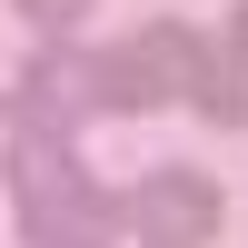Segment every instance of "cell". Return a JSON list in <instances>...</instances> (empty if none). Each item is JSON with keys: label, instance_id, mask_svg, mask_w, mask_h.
I'll list each match as a JSON object with an SVG mask.
<instances>
[{"label": "cell", "instance_id": "cell-1", "mask_svg": "<svg viewBox=\"0 0 248 248\" xmlns=\"http://www.w3.org/2000/svg\"><path fill=\"white\" fill-rule=\"evenodd\" d=\"M10 189H20V229H30V248H109L119 218H129L99 179H79V159H70L60 129H20Z\"/></svg>", "mask_w": 248, "mask_h": 248}, {"label": "cell", "instance_id": "cell-6", "mask_svg": "<svg viewBox=\"0 0 248 248\" xmlns=\"http://www.w3.org/2000/svg\"><path fill=\"white\" fill-rule=\"evenodd\" d=\"M229 40H238V60H248V0H238V20H229Z\"/></svg>", "mask_w": 248, "mask_h": 248}, {"label": "cell", "instance_id": "cell-7", "mask_svg": "<svg viewBox=\"0 0 248 248\" xmlns=\"http://www.w3.org/2000/svg\"><path fill=\"white\" fill-rule=\"evenodd\" d=\"M139 248H149V238H139Z\"/></svg>", "mask_w": 248, "mask_h": 248}, {"label": "cell", "instance_id": "cell-5", "mask_svg": "<svg viewBox=\"0 0 248 248\" xmlns=\"http://www.w3.org/2000/svg\"><path fill=\"white\" fill-rule=\"evenodd\" d=\"M20 10H30V20H40V30H70V20H79V10H90V0H20Z\"/></svg>", "mask_w": 248, "mask_h": 248}, {"label": "cell", "instance_id": "cell-2", "mask_svg": "<svg viewBox=\"0 0 248 248\" xmlns=\"http://www.w3.org/2000/svg\"><path fill=\"white\" fill-rule=\"evenodd\" d=\"M218 50L179 20H149L129 50H109V109H149V99H209Z\"/></svg>", "mask_w": 248, "mask_h": 248}, {"label": "cell", "instance_id": "cell-4", "mask_svg": "<svg viewBox=\"0 0 248 248\" xmlns=\"http://www.w3.org/2000/svg\"><path fill=\"white\" fill-rule=\"evenodd\" d=\"M129 218H139L149 248H199V238L218 229V189H209L199 169H149V179L129 189Z\"/></svg>", "mask_w": 248, "mask_h": 248}, {"label": "cell", "instance_id": "cell-3", "mask_svg": "<svg viewBox=\"0 0 248 248\" xmlns=\"http://www.w3.org/2000/svg\"><path fill=\"white\" fill-rule=\"evenodd\" d=\"M79 109H109V50H70V40H50V50L20 70V119L70 139Z\"/></svg>", "mask_w": 248, "mask_h": 248}]
</instances>
